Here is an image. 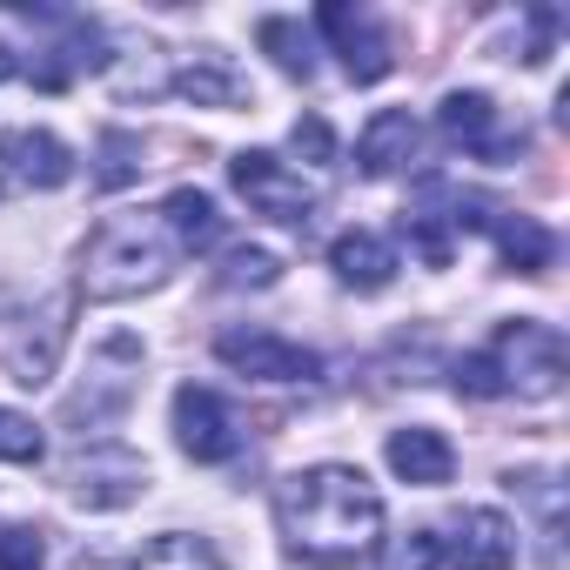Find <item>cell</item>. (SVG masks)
<instances>
[{
  "mask_svg": "<svg viewBox=\"0 0 570 570\" xmlns=\"http://www.w3.org/2000/svg\"><path fill=\"white\" fill-rule=\"evenodd\" d=\"M383 456H390V470H396L403 483H416V490H436V483H450V476H456V450H450V436H443V430H430V423L396 430Z\"/></svg>",
  "mask_w": 570,
  "mask_h": 570,
  "instance_id": "14",
  "label": "cell"
},
{
  "mask_svg": "<svg viewBox=\"0 0 570 570\" xmlns=\"http://www.w3.org/2000/svg\"><path fill=\"white\" fill-rule=\"evenodd\" d=\"M316 28L336 41V55H343V68H350V81H356V88H370V81H383V75L396 68V55H390L383 28H376L363 8H350V0H330V8H316Z\"/></svg>",
  "mask_w": 570,
  "mask_h": 570,
  "instance_id": "8",
  "label": "cell"
},
{
  "mask_svg": "<svg viewBox=\"0 0 570 570\" xmlns=\"http://www.w3.org/2000/svg\"><path fill=\"white\" fill-rule=\"evenodd\" d=\"M436 128H443L456 148L483 155V161H503V155L523 148V135H497V101L476 95V88H450V95L436 101Z\"/></svg>",
  "mask_w": 570,
  "mask_h": 570,
  "instance_id": "11",
  "label": "cell"
},
{
  "mask_svg": "<svg viewBox=\"0 0 570 570\" xmlns=\"http://www.w3.org/2000/svg\"><path fill=\"white\" fill-rule=\"evenodd\" d=\"M228 181H235V195L255 208V215H268V222H309V208H316V188L282 161V155H268V148H242L235 161H228Z\"/></svg>",
  "mask_w": 570,
  "mask_h": 570,
  "instance_id": "4",
  "label": "cell"
},
{
  "mask_svg": "<svg viewBox=\"0 0 570 570\" xmlns=\"http://www.w3.org/2000/svg\"><path fill=\"white\" fill-rule=\"evenodd\" d=\"M14 75H21V55H14L8 41H0V81H14Z\"/></svg>",
  "mask_w": 570,
  "mask_h": 570,
  "instance_id": "28",
  "label": "cell"
},
{
  "mask_svg": "<svg viewBox=\"0 0 570 570\" xmlns=\"http://www.w3.org/2000/svg\"><path fill=\"white\" fill-rule=\"evenodd\" d=\"M41 563H48V543H41V530H28V523L0 530V570H41Z\"/></svg>",
  "mask_w": 570,
  "mask_h": 570,
  "instance_id": "25",
  "label": "cell"
},
{
  "mask_svg": "<svg viewBox=\"0 0 570 570\" xmlns=\"http://www.w3.org/2000/svg\"><path fill=\"white\" fill-rule=\"evenodd\" d=\"M490 235H497V248H503V262H510L517 275H543L550 255H557V242H550V228H543L537 215H503V208H497Z\"/></svg>",
  "mask_w": 570,
  "mask_h": 570,
  "instance_id": "17",
  "label": "cell"
},
{
  "mask_svg": "<svg viewBox=\"0 0 570 570\" xmlns=\"http://www.w3.org/2000/svg\"><path fill=\"white\" fill-rule=\"evenodd\" d=\"M497 376H503V396H523V403H543L563 390V370H570V350H563V330L557 323H537V316H517L497 330V350H490Z\"/></svg>",
  "mask_w": 570,
  "mask_h": 570,
  "instance_id": "3",
  "label": "cell"
},
{
  "mask_svg": "<svg viewBox=\"0 0 570 570\" xmlns=\"http://www.w3.org/2000/svg\"><path fill=\"white\" fill-rule=\"evenodd\" d=\"M215 356L248 383H309V376H323L316 350L275 336V330H228V336H215Z\"/></svg>",
  "mask_w": 570,
  "mask_h": 570,
  "instance_id": "5",
  "label": "cell"
},
{
  "mask_svg": "<svg viewBox=\"0 0 570 570\" xmlns=\"http://www.w3.org/2000/svg\"><path fill=\"white\" fill-rule=\"evenodd\" d=\"M450 390H456V396H470V403H490V396H503V376H497V363H490V350H476V356H463V363L450 370Z\"/></svg>",
  "mask_w": 570,
  "mask_h": 570,
  "instance_id": "24",
  "label": "cell"
},
{
  "mask_svg": "<svg viewBox=\"0 0 570 570\" xmlns=\"http://www.w3.org/2000/svg\"><path fill=\"white\" fill-rule=\"evenodd\" d=\"M0 195H8V181H0Z\"/></svg>",
  "mask_w": 570,
  "mask_h": 570,
  "instance_id": "29",
  "label": "cell"
},
{
  "mask_svg": "<svg viewBox=\"0 0 570 570\" xmlns=\"http://www.w3.org/2000/svg\"><path fill=\"white\" fill-rule=\"evenodd\" d=\"M289 148H296L303 161H316V168H323V161H336V128H330L323 115H303V121L289 128Z\"/></svg>",
  "mask_w": 570,
  "mask_h": 570,
  "instance_id": "26",
  "label": "cell"
},
{
  "mask_svg": "<svg viewBox=\"0 0 570 570\" xmlns=\"http://www.w3.org/2000/svg\"><path fill=\"white\" fill-rule=\"evenodd\" d=\"M416 148H423L416 115H403V108H376V115L363 121V135H356V168H363L370 181H383V175L410 168V161H416Z\"/></svg>",
  "mask_w": 570,
  "mask_h": 570,
  "instance_id": "12",
  "label": "cell"
},
{
  "mask_svg": "<svg viewBox=\"0 0 570 570\" xmlns=\"http://www.w3.org/2000/svg\"><path fill=\"white\" fill-rule=\"evenodd\" d=\"M443 563V543H436V530H410L396 550H390V570H436Z\"/></svg>",
  "mask_w": 570,
  "mask_h": 570,
  "instance_id": "27",
  "label": "cell"
},
{
  "mask_svg": "<svg viewBox=\"0 0 570 570\" xmlns=\"http://www.w3.org/2000/svg\"><path fill=\"white\" fill-rule=\"evenodd\" d=\"M175 95L195 101V108H242V101H248V81H242V68H235L228 55L202 48V55L175 75Z\"/></svg>",
  "mask_w": 570,
  "mask_h": 570,
  "instance_id": "15",
  "label": "cell"
},
{
  "mask_svg": "<svg viewBox=\"0 0 570 570\" xmlns=\"http://www.w3.org/2000/svg\"><path fill=\"white\" fill-rule=\"evenodd\" d=\"M403 235H410V248H416L430 268L450 262V222H443L436 208H403Z\"/></svg>",
  "mask_w": 570,
  "mask_h": 570,
  "instance_id": "23",
  "label": "cell"
},
{
  "mask_svg": "<svg viewBox=\"0 0 570 570\" xmlns=\"http://www.w3.org/2000/svg\"><path fill=\"white\" fill-rule=\"evenodd\" d=\"M141 168H148V161H141V141H135L128 128H108V135H101V168H95V181H101V188H128Z\"/></svg>",
  "mask_w": 570,
  "mask_h": 570,
  "instance_id": "20",
  "label": "cell"
},
{
  "mask_svg": "<svg viewBox=\"0 0 570 570\" xmlns=\"http://www.w3.org/2000/svg\"><path fill=\"white\" fill-rule=\"evenodd\" d=\"M330 268H336V282H350L356 296H376V289L396 282V248L376 228H343L330 242Z\"/></svg>",
  "mask_w": 570,
  "mask_h": 570,
  "instance_id": "13",
  "label": "cell"
},
{
  "mask_svg": "<svg viewBox=\"0 0 570 570\" xmlns=\"http://www.w3.org/2000/svg\"><path fill=\"white\" fill-rule=\"evenodd\" d=\"M456 570H510L517 563V523L503 510H456L450 537H436Z\"/></svg>",
  "mask_w": 570,
  "mask_h": 570,
  "instance_id": "10",
  "label": "cell"
},
{
  "mask_svg": "<svg viewBox=\"0 0 570 570\" xmlns=\"http://www.w3.org/2000/svg\"><path fill=\"white\" fill-rule=\"evenodd\" d=\"M161 222H168L175 248H188V255H202V248L222 242V208H215V195H202V188H175V195L161 202Z\"/></svg>",
  "mask_w": 570,
  "mask_h": 570,
  "instance_id": "16",
  "label": "cell"
},
{
  "mask_svg": "<svg viewBox=\"0 0 570 570\" xmlns=\"http://www.w3.org/2000/svg\"><path fill=\"white\" fill-rule=\"evenodd\" d=\"M282 275V262L268 255V248H228V262H222V289H268V282Z\"/></svg>",
  "mask_w": 570,
  "mask_h": 570,
  "instance_id": "22",
  "label": "cell"
},
{
  "mask_svg": "<svg viewBox=\"0 0 570 570\" xmlns=\"http://www.w3.org/2000/svg\"><path fill=\"white\" fill-rule=\"evenodd\" d=\"M175 235L161 215H108L81 255V296L88 303H128L175 275Z\"/></svg>",
  "mask_w": 570,
  "mask_h": 570,
  "instance_id": "2",
  "label": "cell"
},
{
  "mask_svg": "<svg viewBox=\"0 0 570 570\" xmlns=\"http://www.w3.org/2000/svg\"><path fill=\"white\" fill-rule=\"evenodd\" d=\"M135 570H228L222 557H215V543H202V537H181V530H168V537H155L141 557H135Z\"/></svg>",
  "mask_w": 570,
  "mask_h": 570,
  "instance_id": "19",
  "label": "cell"
},
{
  "mask_svg": "<svg viewBox=\"0 0 570 570\" xmlns=\"http://www.w3.org/2000/svg\"><path fill=\"white\" fill-rule=\"evenodd\" d=\"M175 443L195 463H228L242 450V423H235V410L208 383H181L175 390Z\"/></svg>",
  "mask_w": 570,
  "mask_h": 570,
  "instance_id": "6",
  "label": "cell"
},
{
  "mask_svg": "<svg viewBox=\"0 0 570 570\" xmlns=\"http://www.w3.org/2000/svg\"><path fill=\"white\" fill-rule=\"evenodd\" d=\"M275 530L296 563L350 570L383 543V497L356 463H309L275 483Z\"/></svg>",
  "mask_w": 570,
  "mask_h": 570,
  "instance_id": "1",
  "label": "cell"
},
{
  "mask_svg": "<svg viewBox=\"0 0 570 570\" xmlns=\"http://www.w3.org/2000/svg\"><path fill=\"white\" fill-rule=\"evenodd\" d=\"M68 490H75V503H88V510H121V503H135V497L148 490V463H141L135 450H121V443H101V450H88V456L75 463Z\"/></svg>",
  "mask_w": 570,
  "mask_h": 570,
  "instance_id": "9",
  "label": "cell"
},
{
  "mask_svg": "<svg viewBox=\"0 0 570 570\" xmlns=\"http://www.w3.org/2000/svg\"><path fill=\"white\" fill-rule=\"evenodd\" d=\"M255 41L275 55V68L289 75V81H309V75H316V41H309V28H303V21H289V14H268V21L255 28Z\"/></svg>",
  "mask_w": 570,
  "mask_h": 570,
  "instance_id": "18",
  "label": "cell"
},
{
  "mask_svg": "<svg viewBox=\"0 0 570 570\" xmlns=\"http://www.w3.org/2000/svg\"><path fill=\"white\" fill-rule=\"evenodd\" d=\"M41 456H48V436L35 430V416L0 403V463H41Z\"/></svg>",
  "mask_w": 570,
  "mask_h": 570,
  "instance_id": "21",
  "label": "cell"
},
{
  "mask_svg": "<svg viewBox=\"0 0 570 570\" xmlns=\"http://www.w3.org/2000/svg\"><path fill=\"white\" fill-rule=\"evenodd\" d=\"M0 181L8 188H68L75 155L48 128H0Z\"/></svg>",
  "mask_w": 570,
  "mask_h": 570,
  "instance_id": "7",
  "label": "cell"
}]
</instances>
